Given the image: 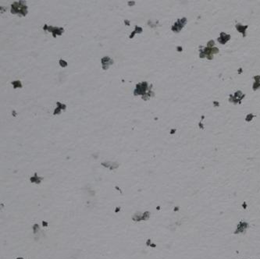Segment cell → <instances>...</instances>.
<instances>
[{"label":"cell","instance_id":"1","mask_svg":"<svg viewBox=\"0 0 260 259\" xmlns=\"http://www.w3.org/2000/svg\"><path fill=\"white\" fill-rule=\"evenodd\" d=\"M22 2H19V3H14L11 6V12L14 14H18L20 13L22 16H25L27 14V6L25 5V3L22 4Z\"/></svg>","mask_w":260,"mask_h":259},{"label":"cell","instance_id":"2","mask_svg":"<svg viewBox=\"0 0 260 259\" xmlns=\"http://www.w3.org/2000/svg\"><path fill=\"white\" fill-rule=\"evenodd\" d=\"M148 83L147 82H142V84H138L136 87V89L134 90V94L135 95H138V94H142L144 97H145L146 95L148 96V98H149L151 96L150 93H146V91H150V88H148ZM143 97V98H144Z\"/></svg>","mask_w":260,"mask_h":259},{"label":"cell","instance_id":"3","mask_svg":"<svg viewBox=\"0 0 260 259\" xmlns=\"http://www.w3.org/2000/svg\"><path fill=\"white\" fill-rule=\"evenodd\" d=\"M230 35H226L224 33H221V35H220V38L218 39V41H221V40H224V44L227 42V41L230 39Z\"/></svg>","mask_w":260,"mask_h":259}]
</instances>
